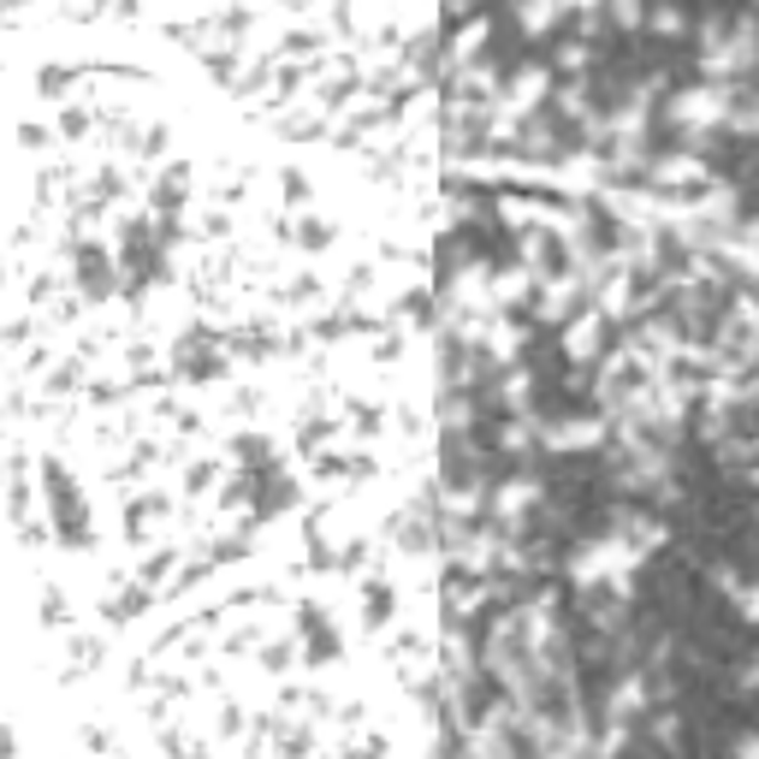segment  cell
<instances>
[{
	"instance_id": "obj_23",
	"label": "cell",
	"mask_w": 759,
	"mask_h": 759,
	"mask_svg": "<svg viewBox=\"0 0 759 759\" xmlns=\"http://www.w3.org/2000/svg\"><path fill=\"white\" fill-rule=\"evenodd\" d=\"M741 689H759V659H754L748 670H741Z\"/></svg>"
},
{
	"instance_id": "obj_6",
	"label": "cell",
	"mask_w": 759,
	"mask_h": 759,
	"mask_svg": "<svg viewBox=\"0 0 759 759\" xmlns=\"http://www.w3.org/2000/svg\"><path fill=\"white\" fill-rule=\"evenodd\" d=\"M623 540V546H635L641 558H647V552H659L665 546V522H653V517H641V510H623L618 517V529H611Z\"/></svg>"
},
{
	"instance_id": "obj_3",
	"label": "cell",
	"mask_w": 759,
	"mask_h": 759,
	"mask_svg": "<svg viewBox=\"0 0 759 759\" xmlns=\"http://www.w3.org/2000/svg\"><path fill=\"white\" fill-rule=\"evenodd\" d=\"M546 90H552V78H546V66H529V71H517V78L499 90V101H492V131H505L517 125V120H529V113L546 101Z\"/></svg>"
},
{
	"instance_id": "obj_9",
	"label": "cell",
	"mask_w": 759,
	"mask_h": 759,
	"mask_svg": "<svg viewBox=\"0 0 759 759\" xmlns=\"http://www.w3.org/2000/svg\"><path fill=\"white\" fill-rule=\"evenodd\" d=\"M499 220H505V226H546V231H558V226H564V214L540 208V202H517V196H505V202H499Z\"/></svg>"
},
{
	"instance_id": "obj_5",
	"label": "cell",
	"mask_w": 759,
	"mask_h": 759,
	"mask_svg": "<svg viewBox=\"0 0 759 759\" xmlns=\"http://www.w3.org/2000/svg\"><path fill=\"white\" fill-rule=\"evenodd\" d=\"M540 445H552V451H593V445H605V421L600 416L552 421V428H540Z\"/></svg>"
},
{
	"instance_id": "obj_8",
	"label": "cell",
	"mask_w": 759,
	"mask_h": 759,
	"mask_svg": "<svg viewBox=\"0 0 759 759\" xmlns=\"http://www.w3.org/2000/svg\"><path fill=\"white\" fill-rule=\"evenodd\" d=\"M600 320H605L600 309H588V315H576V320L564 327V350H569L576 362H588L593 350H600Z\"/></svg>"
},
{
	"instance_id": "obj_13",
	"label": "cell",
	"mask_w": 759,
	"mask_h": 759,
	"mask_svg": "<svg viewBox=\"0 0 759 759\" xmlns=\"http://www.w3.org/2000/svg\"><path fill=\"white\" fill-rule=\"evenodd\" d=\"M534 285H540V280H534L529 268H505V273H492V297H499V309H505V303H522Z\"/></svg>"
},
{
	"instance_id": "obj_7",
	"label": "cell",
	"mask_w": 759,
	"mask_h": 759,
	"mask_svg": "<svg viewBox=\"0 0 759 759\" xmlns=\"http://www.w3.org/2000/svg\"><path fill=\"white\" fill-rule=\"evenodd\" d=\"M618 261L630 273H641V268H653L659 261V243H653V226H630V231H618Z\"/></svg>"
},
{
	"instance_id": "obj_4",
	"label": "cell",
	"mask_w": 759,
	"mask_h": 759,
	"mask_svg": "<svg viewBox=\"0 0 759 759\" xmlns=\"http://www.w3.org/2000/svg\"><path fill=\"white\" fill-rule=\"evenodd\" d=\"M540 505V480L534 475H510L499 492H492V522L499 529H522V517Z\"/></svg>"
},
{
	"instance_id": "obj_15",
	"label": "cell",
	"mask_w": 759,
	"mask_h": 759,
	"mask_svg": "<svg viewBox=\"0 0 759 759\" xmlns=\"http://www.w3.org/2000/svg\"><path fill=\"white\" fill-rule=\"evenodd\" d=\"M641 706H647V689H641V677H623L618 689H611V718L623 724V718H635Z\"/></svg>"
},
{
	"instance_id": "obj_19",
	"label": "cell",
	"mask_w": 759,
	"mask_h": 759,
	"mask_svg": "<svg viewBox=\"0 0 759 759\" xmlns=\"http://www.w3.org/2000/svg\"><path fill=\"white\" fill-rule=\"evenodd\" d=\"M534 440H540L534 421H510V428H505V451H529Z\"/></svg>"
},
{
	"instance_id": "obj_1",
	"label": "cell",
	"mask_w": 759,
	"mask_h": 759,
	"mask_svg": "<svg viewBox=\"0 0 759 759\" xmlns=\"http://www.w3.org/2000/svg\"><path fill=\"white\" fill-rule=\"evenodd\" d=\"M700 66L712 71V78H741V71L759 66V24L741 19V24H706L700 31Z\"/></svg>"
},
{
	"instance_id": "obj_22",
	"label": "cell",
	"mask_w": 759,
	"mask_h": 759,
	"mask_svg": "<svg viewBox=\"0 0 759 759\" xmlns=\"http://www.w3.org/2000/svg\"><path fill=\"white\" fill-rule=\"evenodd\" d=\"M558 66L564 71H581V66H588V42H569V48L558 54Z\"/></svg>"
},
{
	"instance_id": "obj_11",
	"label": "cell",
	"mask_w": 759,
	"mask_h": 759,
	"mask_svg": "<svg viewBox=\"0 0 759 759\" xmlns=\"http://www.w3.org/2000/svg\"><path fill=\"white\" fill-rule=\"evenodd\" d=\"M480 505H492V499H487V480H463V487L445 492V517H451V522H469Z\"/></svg>"
},
{
	"instance_id": "obj_10",
	"label": "cell",
	"mask_w": 759,
	"mask_h": 759,
	"mask_svg": "<svg viewBox=\"0 0 759 759\" xmlns=\"http://www.w3.org/2000/svg\"><path fill=\"white\" fill-rule=\"evenodd\" d=\"M653 179L659 184H706V167H700L694 155H665V160H653Z\"/></svg>"
},
{
	"instance_id": "obj_16",
	"label": "cell",
	"mask_w": 759,
	"mask_h": 759,
	"mask_svg": "<svg viewBox=\"0 0 759 759\" xmlns=\"http://www.w3.org/2000/svg\"><path fill=\"white\" fill-rule=\"evenodd\" d=\"M480 42H487V19H475V24H463V31H457V42H451V66H469L475 60V54H480Z\"/></svg>"
},
{
	"instance_id": "obj_24",
	"label": "cell",
	"mask_w": 759,
	"mask_h": 759,
	"mask_svg": "<svg viewBox=\"0 0 759 759\" xmlns=\"http://www.w3.org/2000/svg\"><path fill=\"white\" fill-rule=\"evenodd\" d=\"M736 748H741V754H759V736H741Z\"/></svg>"
},
{
	"instance_id": "obj_14",
	"label": "cell",
	"mask_w": 759,
	"mask_h": 759,
	"mask_svg": "<svg viewBox=\"0 0 759 759\" xmlns=\"http://www.w3.org/2000/svg\"><path fill=\"white\" fill-rule=\"evenodd\" d=\"M480 344H487L492 362H510V356L522 350V332L510 327V320H487V339H480Z\"/></svg>"
},
{
	"instance_id": "obj_2",
	"label": "cell",
	"mask_w": 759,
	"mask_h": 759,
	"mask_svg": "<svg viewBox=\"0 0 759 759\" xmlns=\"http://www.w3.org/2000/svg\"><path fill=\"white\" fill-rule=\"evenodd\" d=\"M729 101H736L729 83H700V90H682L677 101H670V125H677L682 137H700V131H712V125H729Z\"/></svg>"
},
{
	"instance_id": "obj_21",
	"label": "cell",
	"mask_w": 759,
	"mask_h": 759,
	"mask_svg": "<svg viewBox=\"0 0 759 759\" xmlns=\"http://www.w3.org/2000/svg\"><path fill=\"white\" fill-rule=\"evenodd\" d=\"M611 19L630 31V24H641V0H611Z\"/></svg>"
},
{
	"instance_id": "obj_20",
	"label": "cell",
	"mask_w": 759,
	"mask_h": 759,
	"mask_svg": "<svg viewBox=\"0 0 759 759\" xmlns=\"http://www.w3.org/2000/svg\"><path fill=\"white\" fill-rule=\"evenodd\" d=\"M729 593H736L741 618H748V623H759V581H754V588H741V581H736V588H729Z\"/></svg>"
},
{
	"instance_id": "obj_12",
	"label": "cell",
	"mask_w": 759,
	"mask_h": 759,
	"mask_svg": "<svg viewBox=\"0 0 759 759\" xmlns=\"http://www.w3.org/2000/svg\"><path fill=\"white\" fill-rule=\"evenodd\" d=\"M558 12H564V0H517V24L529 36H546L558 24Z\"/></svg>"
},
{
	"instance_id": "obj_18",
	"label": "cell",
	"mask_w": 759,
	"mask_h": 759,
	"mask_svg": "<svg viewBox=\"0 0 759 759\" xmlns=\"http://www.w3.org/2000/svg\"><path fill=\"white\" fill-rule=\"evenodd\" d=\"M529 392H534L529 386V369H510L505 374V404H510V410H522V404H529Z\"/></svg>"
},
{
	"instance_id": "obj_17",
	"label": "cell",
	"mask_w": 759,
	"mask_h": 759,
	"mask_svg": "<svg viewBox=\"0 0 759 759\" xmlns=\"http://www.w3.org/2000/svg\"><path fill=\"white\" fill-rule=\"evenodd\" d=\"M653 31H659V36H682V31H689V19H682V7H670V0H659V7H653Z\"/></svg>"
}]
</instances>
